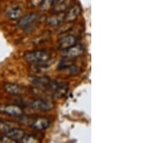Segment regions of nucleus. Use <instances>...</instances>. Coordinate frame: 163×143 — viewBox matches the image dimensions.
<instances>
[{
	"label": "nucleus",
	"instance_id": "obj_8",
	"mask_svg": "<svg viewBox=\"0 0 163 143\" xmlns=\"http://www.w3.org/2000/svg\"><path fill=\"white\" fill-rule=\"evenodd\" d=\"M50 121L45 117H38L33 121L31 127L37 131L45 130L50 127Z\"/></svg>",
	"mask_w": 163,
	"mask_h": 143
},
{
	"label": "nucleus",
	"instance_id": "obj_16",
	"mask_svg": "<svg viewBox=\"0 0 163 143\" xmlns=\"http://www.w3.org/2000/svg\"><path fill=\"white\" fill-rule=\"evenodd\" d=\"M57 0H43L41 2V8L43 10H48L51 7L55 5Z\"/></svg>",
	"mask_w": 163,
	"mask_h": 143
},
{
	"label": "nucleus",
	"instance_id": "obj_4",
	"mask_svg": "<svg viewBox=\"0 0 163 143\" xmlns=\"http://www.w3.org/2000/svg\"><path fill=\"white\" fill-rule=\"evenodd\" d=\"M38 18H39V15L36 13H30L25 16L20 17L17 21V25L23 29L28 28L34 24V23L38 21Z\"/></svg>",
	"mask_w": 163,
	"mask_h": 143
},
{
	"label": "nucleus",
	"instance_id": "obj_1",
	"mask_svg": "<svg viewBox=\"0 0 163 143\" xmlns=\"http://www.w3.org/2000/svg\"><path fill=\"white\" fill-rule=\"evenodd\" d=\"M23 58L29 64H40L47 62L51 59V54L47 51L36 50L26 53Z\"/></svg>",
	"mask_w": 163,
	"mask_h": 143
},
{
	"label": "nucleus",
	"instance_id": "obj_12",
	"mask_svg": "<svg viewBox=\"0 0 163 143\" xmlns=\"http://www.w3.org/2000/svg\"><path fill=\"white\" fill-rule=\"evenodd\" d=\"M51 80H48L45 77H33L31 80V82L33 85L38 87V88H46L49 89L51 84Z\"/></svg>",
	"mask_w": 163,
	"mask_h": 143
},
{
	"label": "nucleus",
	"instance_id": "obj_9",
	"mask_svg": "<svg viewBox=\"0 0 163 143\" xmlns=\"http://www.w3.org/2000/svg\"><path fill=\"white\" fill-rule=\"evenodd\" d=\"M26 134L25 131H23V129L17 128V127H14L4 135L7 136L9 138H10L14 142H21Z\"/></svg>",
	"mask_w": 163,
	"mask_h": 143
},
{
	"label": "nucleus",
	"instance_id": "obj_3",
	"mask_svg": "<svg viewBox=\"0 0 163 143\" xmlns=\"http://www.w3.org/2000/svg\"><path fill=\"white\" fill-rule=\"evenodd\" d=\"M0 113L11 117H22L24 113L21 107L15 104L0 105Z\"/></svg>",
	"mask_w": 163,
	"mask_h": 143
},
{
	"label": "nucleus",
	"instance_id": "obj_2",
	"mask_svg": "<svg viewBox=\"0 0 163 143\" xmlns=\"http://www.w3.org/2000/svg\"><path fill=\"white\" fill-rule=\"evenodd\" d=\"M29 106L34 110L41 111H48L52 110L54 105L52 101L44 98H38V99L31 100L29 103Z\"/></svg>",
	"mask_w": 163,
	"mask_h": 143
},
{
	"label": "nucleus",
	"instance_id": "obj_6",
	"mask_svg": "<svg viewBox=\"0 0 163 143\" xmlns=\"http://www.w3.org/2000/svg\"><path fill=\"white\" fill-rule=\"evenodd\" d=\"M22 13H23V10L21 7L18 4H13L7 9L5 15L7 18L12 21H15L22 17Z\"/></svg>",
	"mask_w": 163,
	"mask_h": 143
},
{
	"label": "nucleus",
	"instance_id": "obj_7",
	"mask_svg": "<svg viewBox=\"0 0 163 143\" xmlns=\"http://www.w3.org/2000/svg\"><path fill=\"white\" fill-rule=\"evenodd\" d=\"M77 39L74 35H68L61 38L58 41V48L63 51L76 44Z\"/></svg>",
	"mask_w": 163,
	"mask_h": 143
},
{
	"label": "nucleus",
	"instance_id": "obj_10",
	"mask_svg": "<svg viewBox=\"0 0 163 143\" xmlns=\"http://www.w3.org/2000/svg\"><path fill=\"white\" fill-rule=\"evenodd\" d=\"M81 12V6L79 4H75V5L73 6L68 12L65 14L64 17V21L67 22V23H70V22H73L75 20L77 19V17L79 16L80 13Z\"/></svg>",
	"mask_w": 163,
	"mask_h": 143
},
{
	"label": "nucleus",
	"instance_id": "obj_18",
	"mask_svg": "<svg viewBox=\"0 0 163 143\" xmlns=\"http://www.w3.org/2000/svg\"><path fill=\"white\" fill-rule=\"evenodd\" d=\"M67 1V0H57V1H56V3L55 5V6H61L62 4H65V2Z\"/></svg>",
	"mask_w": 163,
	"mask_h": 143
},
{
	"label": "nucleus",
	"instance_id": "obj_15",
	"mask_svg": "<svg viewBox=\"0 0 163 143\" xmlns=\"http://www.w3.org/2000/svg\"><path fill=\"white\" fill-rule=\"evenodd\" d=\"M40 140L38 139L36 137L33 136L32 135H30V134H26V135L24 136L23 139L22 140L21 142L24 143H33V142H39Z\"/></svg>",
	"mask_w": 163,
	"mask_h": 143
},
{
	"label": "nucleus",
	"instance_id": "obj_14",
	"mask_svg": "<svg viewBox=\"0 0 163 143\" xmlns=\"http://www.w3.org/2000/svg\"><path fill=\"white\" fill-rule=\"evenodd\" d=\"M64 17H65V15L63 16H62V15H54V16L50 17V18L48 19L47 22L51 26L58 25L64 21Z\"/></svg>",
	"mask_w": 163,
	"mask_h": 143
},
{
	"label": "nucleus",
	"instance_id": "obj_11",
	"mask_svg": "<svg viewBox=\"0 0 163 143\" xmlns=\"http://www.w3.org/2000/svg\"><path fill=\"white\" fill-rule=\"evenodd\" d=\"M4 90L5 92L10 93L11 95H21L26 92V88L23 86L14 83H7L4 85Z\"/></svg>",
	"mask_w": 163,
	"mask_h": 143
},
{
	"label": "nucleus",
	"instance_id": "obj_17",
	"mask_svg": "<svg viewBox=\"0 0 163 143\" xmlns=\"http://www.w3.org/2000/svg\"><path fill=\"white\" fill-rule=\"evenodd\" d=\"M0 142L2 143H10V142H14L10 138H9L7 135H0Z\"/></svg>",
	"mask_w": 163,
	"mask_h": 143
},
{
	"label": "nucleus",
	"instance_id": "obj_5",
	"mask_svg": "<svg viewBox=\"0 0 163 143\" xmlns=\"http://www.w3.org/2000/svg\"><path fill=\"white\" fill-rule=\"evenodd\" d=\"M84 51V47L81 44H75L71 47L62 51V55L67 59H72L81 55Z\"/></svg>",
	"mask_w": 163,
	"mask_h": 143
},
{
	"label": "nucleus",
	"instance_id": "obj_13",
	"mask_svg": "<svg viewBox=\"0 0 163 143\" xmlns=\"http://www.w3.org/2000/svg\"><path fill=\"white\" fill-rule=\"evenodd\" d=\"M16 127L14 124L7 121H2L0 120V133L5 134L10 131L11 129Z\"/></svg>",
	"mask_w": 163,
	"mask_h": 143
}]
</instances>
